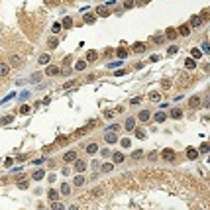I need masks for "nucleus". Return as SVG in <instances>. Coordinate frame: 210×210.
<instances>
[{
    "instance_id": "nucleus-12",
    "label": "nucleus",
    "mask_w": 210,
    "mask_h": 210,
    "mask_svg": "<svg viewBox=\"0 0 210 210\" xmlns=\"http://www.w3.org/2000/svg\"><path fill=\"white\" fill-rule=\"evenodd\" d=\"M47 197H49L51 202H55V200H59V192H57V190H53V189H49V190H47Z\"/></svg>"
},
{
    "instance_id": "nucleus-6",
    "label": "nucleus",
    "mask_w": 210,
    "mask_h": 210,
    "mask_svg": "<svg viewBox=\"0 0 210 210\" xmlns=\"http://www.w3.org/2000/svg\"><path fill=\"white\" fill-rule=\"evenodd\" d=\"M124 128H126L128 132L136 130V118H134V116H130V118H126V124H124Z\"/></svg>"
},
{
    "instance_id": "nucleus-48",
    "label": "nucleus",
    "mask_w": 210,
    "mask_h": 210,
    "mask_svg": "<svg viewBox=\"0 0 210 210\" xmlns=\"http://www.w3.org/2000/svg\"><path fill=\"white\" fill-rule=\"evenodd\" d=\"M122 147H130V139H128V138L122 139Z\"/></svg>"
},
{
    "instance_id": "nucleus-29",
    "label": "nucleus",
    "mask_w": 210,
    "mask_h": 210,
    "mask_svg": "<svg viewBox=\"0 0 210 210\" xmlns=\"http://www.w3.org/2000/svg\"><path fill=\"white\" fill-rule=\"evenodd\" d=\"M132 157H134V159H141V157H144V151H141V149H136L134 153H132Z\"/></svg>"
},
{
    "instance_id": "nucleus-15",
    "label": "nucleus",
    "mask_w": 210,
    "mask_h": 210,
    "mask_svg": "<svg viewBox=\"0 0 210 210\" xmlns=\"http://www.w3.org/2000/svg\"><path fill=\"white\" fill-rule=\"evenodd\" d=\"M73 183L77 185V187H83V185H86V179L83 177V175H77V177H75V181H73Z\"/></svg>"
},
{
    "instance_id": "nucleus-8",
    "label": "nucleus",
    "mask_w": 210,
    "mask_h": 210,
    "mask_svg": "<svg viewBox=\"0 0 210 210\" xmlns=\"http://www.w3.org/2000/svg\"><path fill=\"white\" fill-rule=\"evenodd\" d=\"M63 159H65L67 163H75L77 161V151H67L65 155H63Z\"/></svg>"
},
{
    "instance_id": "nucleus-11",
    "label": "nucleus",
    "mask_w": 210,
    "mask_h": 210,
    "mask_svg": "<svg viewBox=\"0 0 210 210\" xmlns=\"http://www.w3.org/2000/svg\"><path fill=\"white\" fill-rule=\"evenodd\" d=\"M149 118H151L149 110H141V112H139V114H138V120H139V122H147V120H149Z\"/></svg>"
},
{
    "instance_id": "nucleus-5",
    "label": "nucleus",
    "mask_w": 210,
    "mask_h": 210,
    "mask_svg": "<svg viewBox=\"0 0 210 210\" xmlns=\"http://www.w3.org/2000/svg\"><path fill=\"white\" fill-rule=\"evenodd\" d=\"M10 75V65L6 61H0V77H8Z\"/></svg>"
},
{
    "instance_id": "nucleus-49",
    "label": "nucleus",
    "mask_w": 210,
    "mask_h": 210,
    "mask_svg": "<svg viewBox=\"0 0 210 210\" xmlns=\"http://www.w3.org/2000/svg\"><path fill=\"white\" fill-rule=\"evenodd\" d=\"M124 6H126V8H132V6H134V0H126Z\"/></svg>"
},
{
    "instance_id": "nucleus-47",
    "label": "nucleus",
    "mask_w": 210,
    "mask_h": 210,
    "mask_svg": "<svg viewBox=\"0 0 210 210\" xmlns=\"http://www.w3.org/2000/svg\"><path fill=\"white\" fill-rule=\"evenodd\" d=\"M202 51H204V53L210 51V47H208V43H206V41H202Z\"/></svg>"
},
{
    "instance_id": "nucleus-7",
    "label": "nucleus",
    "mask_w": 210,
    "mask_h": 210,
    "mask_svg": "<svg viewBox=\"0 0 210 210\" xmlns=\"http://www.w3.org/2000/svg\"><path fill=\"white\" fill-rule=\"evenodd\" d=\"M200 26H202V16H192V18H190V28L197 30V28H200Z\"/></svg>"
},
{
    "instance_id": "nucleus-21",
    "label": "nucleus",
    "mask_w": 210,
    "mask_h": 210,
    "mask_svg": "<svg viewBox=\"0 0 210 210\" xmlns=\"http://www.w3.org/2000/svg\"><path fill=\"white\" fill-rule=\"evenodd\" d=\"M144 51H145L144 43H136V45H134V53H144Z\"/></svg>"
},
{
    "instance_id": "nucleus-43",
    "label": "nucleus",
    "mask_w": 210,
    "mask_h": 210,
    "mask_svg": "<svg viewBox=\"0 0 210 210\" xmlns=\"http://www.w3.org/2000/svg\"><path fill=\"white\" fill-rule=\"evenodd\" d=\"M126 55H128V51H126V49H122V47H120V49H118V57H120V59H124Z\"/></svg>"
},
{
    "instance_id": "nucleus-33",
    "label": "nucleus",
    "mask_w": 210,
    "mask_h": 210,
    "mask_svg": "<svg viewBox=\"0 0 210 210\" xmlns=\"http://www.w3.org/2000/svg\"><path fill=\"white\" fill-rule=\"evenodd\" d=\"M185 67L187 69H194V59H187L185 61Z\"/></svg>"
},
{
    "instance_id": "nucleus-3",
    "label": "nucleus",
    "mask_w": 210,
    "mask_h": 210,
    "mask_svg": "<svg viewBox=\"0 0 210 210\" xmlns=\"http://www.w3.org/2000/svg\"><path fill=\"white\" fill-rule=\"evenodd\" d=\"M86 167H88V165H86L85 159H77V161H75V171H77V173H85Z\"/></svg>"
},
{
    "instance_id": "nucleus-9",
    "label": "nucleus",
    "mask_w": 210,
    "mask_h": 210,
    "mask_svg": "<svg viewBox=\"0 0 210 210\" xmlns=\"http://www.w3.org/2000/svg\"><path fill=\"white\" fill-rule=\"evenodd\" d=\"M47 75H49V77H57V75H59V73H61V69H59V67H57V65H49V67H47Z\"/></svg>"
},
{
    "instance_id": "nucleus-27",
    "label": "nucleus",
    "mask_w": 210,
    "mask_h": 210,
    "mask_svg": "<svg viewBox=\"0 0 210 210\" xmlns=\"http://www.w3.org/2000/svg\"><path fill=\"white\" fill-rule=\"evenodd\" d=\"M61 26H65V28H71V26H73V18H71V16H67L65 20H63V24H61Z\"/></svg>"
},
{
    "instance_id": "nucleus-42",
    "label": "nucleus",
    "mask_w": 210,
    "mask_h": 210,
    "mask_svg": "<svg viewBox=\"0 0 210 210\" xmlns=\"http://www.w3.org/2000/svg\"><path fill=\"white\" fill-rule=\"evenodd\" d=\"M85 22H86V24H92V22H94V16H92V14H86V16H85Z\"/></svg>"
},
{
    "instance_id": "nucleus-24",
    "label": "nucleus",
    "mask_w": 210,
    "mask_h": 210,
    "mask_svg": "<svg viewBox=\"0 0 210 210\" xmlns=\"http://www.w3.org/2000/svg\"><path fill=\"white\" fill-rule=\"evenodd\" d=\"M190 55H192L194 59H200V55H202V51H200V49H197V47H192V51H190Z\"/></svg>"
},
{
    "instance_id": "nucleus-17",
    "label": "nucleus",
    "mask_w": 210,
    "mask_h": 210,
    "mask_svg": "<svg viewBox=\"0 0 210 210\" xmlns=\"http://www.w3.org/2000/svg\"><path fill=\"white\" fill-rule=\"evenodd\" d=\"M96 57H98V53H96V51H88V53H86V61H88V63L96 61Z\"/></svg>"
},
{
    "instance_id": "nucleus-20",
    "label": "nucleus",
    "mask_w": 210,
    "mask_h": 210,
    "mask_svg": "<svg viewBox=\"0 0 210 210\" xmlns=\"http://www.w3.org/2000/svg\"><path fill=\"white\" fill-rule=\"evenodd\" d=\"M112 161H114V163H122V161H124V155H122V153H114V155H112Z\"/></svg>"
},
{
    "instance_id": "nucleus-19",
    "label": "nucleus",
    "mask_w": 210,
    "mask_h": 210,
    "mask_svg": "<svg viewBox=\"0 0 210 210\" xmlns=\"http://www.w3.org/2000/svg\"><path fill=\"white\" fill-rule=\"evenodd\" d=\"M96 151H98V145H96V144H91L88 147H86V153H91V155H94Z\"/></svg>"
},
{
    "instance_id": "nucleus-40",
    "label": "nucleus",
    "mask_w": 210,
    "mask_h": 210,
    "mask_svg": "<svg viewBox=\"0 0 210 210\" xmlns=\"http://www.w3.org/2000/svg\"><path fill=\"white\" fill-rule=\"evenodd\" d=\"M118 130H120L118 124H112V126H108V128H106V132H118Z\"/></svg>"
},
{
    "instance_id": "nucleus-51",
    "label": "nucleus",
    "mask_w": 210,
    "mask_h": 210,
    "mask_svg": "<svg viewBox=\"0 0 210 210\" xmlns=\"http://www.w3.org/2000/svg\"><path fill=\"white\" fill-rule=\"evenodd\" d=\"M200 151H202V153H206V151H208V144H202V145H200Z\"/></svg>"
},
{
    "instance_id": "nucleus-50",
    "label": "nucleus",
    "mask_w": 210,
    "mask_h": 210,
    "mask_svg": "<svg viewBox=\"0 0 210 210\" xmlns=\"http://www.w3.org/2000/svg\"><path fill=\"white\" fill-rule=\"evenodd\" d=\"M98 14H100V16H108V14H110V12H106L104 8H98Z\"/></svg>"
},
{
    "instance_id": "nucleus-45",
    "label": "nucleus",
    "mask_w": 210,
    "mask_h": 210,
    "mask_svg": "<svg viewBox=\"0 0 210 210\" xmlns=\"http://www.w3.org/2000/svg\"><path fill=\"white\" fill-rule=\"evenodd\" d=\"M161 86H163V91H167V88L171 86V81H169V79H165L163 83H161Z\"/></svg>"
},
{
    "instance_id": "nucleus-31",
    "label": "nucleus",
    "mask_w": 210,
    "mask_h": 210,
    "mask_svg": "<svg viewBox=\"0 0 210 210\" xmlns=\"http://www.w3.org/2000/svg\"><path fill=\"white\" fill-rule=\"evenodd\" d=\"M167 37H169V40H175V37H177V30H167Z\"/></svg>"
},
{
    "instance_id": "nucleus-32",
    "label": "nucleus",
    "mask_w": 210,
    "mask_h": 210,
    "mask_svg": "<svg viewBox=\"0 0 210 210\" xmlns=\"http://www.w3.org/2000/svg\"><path fill=\"white\" fill-rule=\"evenodd\" d=\"M30 81H32V83H40V81H41V73H33V77Z\"/></svg>"
},
{
    "instance_id": "nucleus-36",
    "label": "nucleus",
    "mask_w": 210,
    "mask_h": 210,
    "mask_svg": "<svg viewBox=\"0 0 210 210\" xmlns=\"http://www.w3.org/2000/svg\"><path fill=\"white\" fill-rule=\"evenodd\" d=\"M12 120H14V116H12V114H8V116H4V118H2V124H10Z\"/></svg>"
},
{
    "instance_id": "nucleus-26",
    "label": "nucleus",
    "mask_w": 210,
    "mask_h": 210,
    "mask_svg": "<svg viewBox=\"0 0 210 210\" xmlns=\"http://www.w3.org/2000/svg\"><path fill=\"white\" fill-rule=\"evenodd\" d=\"M49 59H51V57H49L47 53H43V55L40 57V63H41V65H47V63H49Z\"/></svg>"
},
{
    "instance_id": "nucleus-4",
    "label": "nucleus",
    "mask_w": 210,
    "mask_h": 210,
    "mask_svg": "<svg viewBox=\"0 0 210 210\" xmlns=\"http://www.w3.org/2000/svg\"><path fill=\"white\" fill-rule=\"evenodd\" d=\"M161 157L167 159V161H173V159H175V151L171 149V147H165V149L161 151Z\"/></svg>"
},
{
    "instance_id": "nucleus-2",
    "label": "nucleus",
    "mask_w": 210,
    "mask_h": 210,
    "mask_svg": "<svg viewBox=\"0 0 210 210\" xmlns=\"http://www.w3.org/2000/svg\"><path fill=\"white\" fill-rule=\"evenodd\" d=\"M104 141L106 144H116V141H118V132H106Z\"/></svg>"
},
{
    "instance_id": "nucleus-37",
    "label": "nucleus",
    "mask_w": 210,
    "mask_h": 210,
    "mask_svg": "<svg viewBox=\"0 0 210 210\" xmlns=\"http://www.w3.org/2000/svg\"><path fill=\"white\" fill-rule=\"evenodd\" d=\"M177 49H179L177 45H171L169 49H167V55H175V53H177Z\"/></svg>"
},
{
    "instance_id": "nucleus-16",
    "label": "nucleus",
    "mask_w": 210,
    "mask_h": 210,
    "mask_svg": "<svg viewBox=\"0 0 210 210\" xmlns=\"http://www.w3.org/2000/svg\"><path fill=\"white\" fill-rule=\"evenodd\" d=\"M171 118H175V120L183 118V110H179V108H173V110H171Z\"/></svg>"
},
{
    "instance_id": "nucleus-18",
    "label": "nucleus",
    "mask_w": 210,
    "mask_h": 210,
    "mask_svg": "<svg viewBox=\"0 0 210 210\" xmlns=\"http://www.w3.org/2000/svg\"><path fill=\"white\" fill-rule=\"evenodd\" d=\"M43 177H45V171L43 169H37L33 173V179H35V181H40V179H43Z\"/></svg>"
},
{
    "instance_id": "nucleus-38",
    "label": "nucleus",
    "mask_w": 210,
    "mask_h": 210,
    "mask_svg": "<svg viewBox=\"0 0 210 210\" xmlns=\"http://www.w3.org/2000/svg\"><path fill=\"white\" fill-rule=\"evenodd\" d=\"M114 114H116V110H106V112H104V118L110 120V118H114Z\"/></svg>"
},
{
    "instance_id": "nucleus-44",
    "label": "nucleus",
    "mask_w": 210,
    "mask_h": 210,
    "mask_svg": "<svg viewBox=\"0 0 210 210\" xmlns=\"http://www.w3.org/2000/svg\"><path fill=\"white\" fill-rule=\"evenodd\" d=\"M18 187L26 190V189H28V181H26V179H24V181H18Z\"/></svg>"
},
{
    "instance_id": "nucleus-30",
    "label": "nucleus",
    "mask_w": 210,
    "mask_h": 210,
    "mask_svg": "<svg viewBox=\"0 0 210 210\" xmlns=\"http://www.w3.org/2000/svg\"><path fill=\"white\" fill-rule=\"evenodd\" d=\"M159 98H161L159 92H151V94H149V100H153V102H159Z\"/></svg>"
},
{
    "instance_id": "nucleus-35",
    "label": "nucleus",
    "mask_w": 210,
    "mask_h": 210,
    "mask_svg": "<svg viewBox=\"0 0 210 210\" xmlns=\"http://www.w3.org/2000/svg\"><path fill=\"white\" fill-rule=\"evenodd\" d=\"M69 192H71V187H69V185H63V187H61V194H69Z\"/></svg>"
},
{
    "instance_id": "nucleus-25",
    "label": "nucleus",
    "mask_w": 210,
    "mask_h": 210,
    "mask_svg": "<svg viewBox=\"0 0 210 210\" xmlns=\"http://www.w3.org/2000/svg\"><path fill=\"white\" fill-rule=\"evenodd\" d=\"M51 210H65V206H63L61 202H57V200H55V202H51Z\"/></svg>"
},
{
    "instance_id": "nucleus-46",
    "label": "nucleus",
    "mask_w": 210,
    "mask_h": 210,
    "mask_svg": "<svg viewBox=\"0 0 210 210\" xmlns=\"http://www.w3.org/2000/svg\"><path fill=\"white\" fill-rule=\"evenodd\" d=\"M30 110H32L30 106H24V108H20V112H22V114H30Z\"/></svg>"
},
{
    "instance_id": "nucleus-22",
    "label": "nucleus",
    "mask_w": 210,
    "mask_h": 210,
    "mask_svg": "<svg viewBox=\"0 0 210 210\" xmlns=\"http://www.w3.org/2000/svg\"><path fill=\"white\" fill-rule=\"evenodd\" d=\"M57 45H59V41L55 40V37H51V40L47 41V47H49V49H55V47H57Z\"/></svg>"
},
{
    "instance_id": "nucleus-53",
    "label": "nucleus",
    "mask_w": 210,
    "mask_h": 210,
    "mask_svg": "<svg viewBox=\"0 0 210 210\" xmlns=\"http://www.w3.org/2000/svg\"><path fill=\"white\" fill-rule=\"evenodd\" d=\"M139 102H141V96H136V98L132 100V104H139Z\"/></svg>"
},
{
    "instance_id": "nucleus-28",
    "label": "nucleus",
    "mask_w": 210,
    "mask_h": 210,
    "mask_svg": "<svg viewBox=\"0 0 210 210\" xmlns=\"http://www.w3.org/2000/svg\"><path fill=\"white\" fill-rule=\"evenodd\" d=\"M112 169H114V163H104L102 165V171H104V173H110Z\"/></svg>"
},
{
    "instance_id": "nucleus-10",
    "label": "nucleus",
    "mask_w": 210,
    "mask_h": 210,
    "mask_svg": "<svg viewBox=\"0 0 210 210\" xmlns=\"http://www.w3.org/2000/svg\"><path fill=\"white\" fill-rule=\"evenodd\" d=\"M153 120H155V122H157V124H163L165 120H167V114H165V112L161 110V112H157V114H155V116H153Z\"/></svg>"
},
{
    "instance_id": "nucleus-34",
    "label": "nucleus",
    "mask_w": 210,
    "mask_h": 210,
    "mask_svg": "<svg viewBox=\"0 0 210 210\" xmlns=\"http://www.w3.org/2000/svg\"><path fill=\"white\" fill-rule=\"evenodd\" d=\"M136 138H138V139H145V132L144 130H136Z\"/></svg>"
},
{
    "instance_id": "nucleus-13",
    "label": "nucleus",
    "mask_w": 210,
    "mask_h": 210,
    "mask_svg": "<svg viewBox=\"0 0 210 210\" xmlns=\"http://www.w3.org/2000/svg\"><path fill=\"white\" fill-rule=\"evenodd\" d=\"M187 157L189 159H197L198 157V151L194 147H187Z\"/></svg>"
},
{
    "instance_id": "nucleus-1",
    "label": "nucleus",
    "mask_w": 210,
    "mask_h": 210,
    "mask_svg": "<svg viewBox=\"0 0 210 210\" xmlns=\"http://www.w3.org/2000/svg\"><path fill=\"white\" fill-rule=\"evenodd\" d=\"M8 65H10V69H20V67H24V59H22L20 55H10L8 57V61H6Z\"/></svg>"
},
{
    "instance_id": "nucleus-39",
    "label": "nucleus",
    "mask_w": 210,
    "mask_h": 210,
    "mask_svg": "<svg viewBox=\"0 0 210 210\" xmlns=\"http://www.w3.org/2000/svg\"><path fill=\"white\" fill-rule=\"evenodd\" d=\"M61 28H63V26H61V24H53L51 32H53V33H59V32H61Z\"/></svg>"
},
{
    "instance_id": "nucleus-54",
    "label": "nucleus",
    "mask_w": 210,
    "mask_h": 210,
    "mask_svg": "<svg viewBox=\"0 0 210 210\" xmlns=\"http://www.w3.org/2000/svg\"><path fill=\"white\" fill-rule=\"evenodd\" d=\"M69 210H79V206H77V204H73V206H69Z\"/></svg>"
},
{
    "instance_id": "nucleus-41",
    "label": "nucleus",
    "mask_w": 210,
    "mask_h": 210,
    "mask_svg": "<svg viewBox=\"0 0 210 210\" xmlns=\"http://www.w3.org/2000/svg\"><path fill=\"white\" fill-rule=\"evenodd\" d=\"M75 69H77V71H83V69H85V61H77Z\"/></svg>"
},
{
    "instance_id": "nucleus-14",
    "label": "nucleus",
    "mask_w": 210,
    "mask_h": 210,
    "mask_svg": "<svg viewBox=\"0 0 210 210\" xmlns=\"http://www.w3.org/2000/svg\"><path fill=\"white\" fill-rule=\"evenodd\" d=\"M189 104H190V108H200V98H198V96H192V98L189 100Z\"/></svg>"
},
{
    "instance_id": "nucleus-23",
    "label": "nucleus",
    "mask_w": 210,
    "mask_h": 210,
    "mask_svg": "<svg viewBox=\"0 0 210 210\" xmlns=\"http://www.w3.org/2000/svg\"><path fill=\"white\" fill-rule=\"evenodd\" d=\"M179 33H181V35H189V33H190V28H189V26H181V28H179Z\"/></svg>"
},
{
    "instance_id": "nucleus-52",
    "label": "nucleus",
    "mask_w": 210,
    "mask_h": 210,
    "mask_svg": "<svg viewBox=\"0 0 210 210\" xmlns=\"http://www.w3.org/2000/svg\"><path fill=\"white\" fill-rule=\"evenodd\" d=\"M100 153H102V157H110V151H108V149H102Z\"/></svg>"
}]
</instances>
